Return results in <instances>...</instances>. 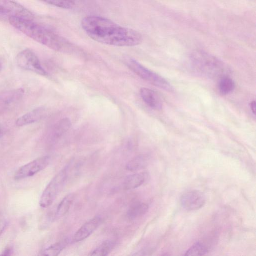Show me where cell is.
Masks as SVG:
<instances>
[{
    "label": "cell",
    "mask_w": 256,
    "mask_h": 256,
    "mask_svg": "<svg viewBox=\"0 0 256 256\" xmlns=\"http://www.w3.org/2000/svg\"><path fill=\"white\" fill-rule=\"evenodd\" d=\"M82 26L91 38L107 45L134 46L140 44L142 40L138 32L100 16L85 17L82 21Z\"/></svg>",
    "instance_id": "1"
},
{
    "label": "cell",
    "mask_w": 256,
    "mask_h": 256,
    "mask_svg": "<svg viewBox=\"0 0 256 256\" xmlns=\"http://www.w3.org/2000/svg\"><path fill=\"white\" fill-rule=\"evenodd\" d=\"M8 21L12 26L27 36L51 49L66 52L71 48L70 44L63 38L31 20L12 16Z\"/></svg>",
    "instance_id": "2"
},
{
    "label": "cell",
    "mask_w": 256,
    "mask_h": 256,
    "mask_svg": "<svg viewBox=\"0 0 256 256\" xmlns=\"http://www.w3.org/2000/svg\"><path fill=\"white\" fill-rule=\"evenodd\" d=\"M190 61L194 68L202 75L212 79L228 76L230 70L222 60L204 51L196 50L190 55Z\"/></svg>",
    "instance_id": "3"
},
{
    "label": "cell",
    "mask_w": 256,
    "mask_h": 256,
    "mask_svg": "<svg viewBox=\"0 0 256 256\" xmlns=\"http://www.w3.org/2000/svg\"><path fill=\"white\" fill-rule=\"evenodd\" d=\"M126 63L128 68L141 78L152 84L164 90L172 92L174 88L165 78L147 68L134 58L126 59Z\"/></svg>",
    "instance_id": "4"
},
{
    "label": "cell",
    "mask_w": 256,
    "mask_h": 256,
    "mask_svg": "<svg viewBox=\"0 0 256 256\" xmlns=\"http://www.w3.org/2000/svg\"><path fill=\"white\" fill-rule=\"evenodd\" d=\"M68 177V168L62 170L49 182L40 198V204L42 208L50 206L62 190Z\"/></svg>",
    "instance_id": "5"
},
{
    "label": "cell",
    "mask_w": 256,
    "mask_h": 256,
    "mask_svg": "<svg viewBox=\"0 0 256 256\" xmlns=\"http://www.w3.org/2000/svg\"><path fill=\"white\" fill-rule=\"evenodd\" d=\"M16 62L20 68L40 76H46L48 73L42 67L36 54L32 50H24L18 54Z\"/></svg>",
    "instance_id": "6"
},
{
    "label": "cell",
    "mask_w": 256,
    "mask_h": 256,
    "mask_svg": "<svg viewBox=\"0 0 256 256\" xmlns=\"http://www.w3.org/2000/svg\"><path fill=\"white\" fill-rule=\"evenodd\" d=\"M50 162V158L48 156L34 160L20 168L15 174L14 179L20 180L33 176L44 170Z\"/></svg>",
    "instance_id": "7"
},
{
    "label": "cell",
    "mask_w": 256,
    "mask_h": 256,
    "mask_svg": "<svg viewBox=\"0 0 256 256\" xmlns=\"http://www.w3.org/2000/svg\"><path fill=\"white\" fill-rule=\"evenodd\" d=\"M206 202L204 194L197 190H192L184 194L180 202L184 208L188 210H195L202 208Z\"/></svg>",
    "instance_id": "8"
},
{
    "label": "cell",
    "mask_w": 256,
    "mask_h": 256,
    "mask_svg": "<svg viewBox=\"0 0 256 256\" xmlns=\"http://www.w3.org/2000/svg\"><path fill=\"white\" fill-rule=\"evenodd\" d=\"M102 219L96 216L84 224L75 234L72 240L74 242H80L89 237L100 226Z\"/></svg>",
    "instance_id": "9"
},
{
    "label": "cell",
    "mask_w": 256,
    "mask_h": 256,
    "mask_svg": "<svg viewBox=\"0 0 256 256\" xmlns=\"http://www.w3.org/2000/svg\"><path fill=\"white\" fill-rule=\"evenodd\" d=\"M140 95L145 104L150 108L155 110L162 108V102L154 91L147 88H142L140 90Z\"/></svg>",
    "instance_id": "10"
},
{
    "label": "cell",
    "mask_w": 256,
    "mask_h": 256,
    "mask_svg": "<svg viewBox=\"0 0 256 256\" xmlns=\"http://www.w3.org/2000/svg\"><path fill=\"white\" fill-rule=\"evenodd\" d=\"M45 112V109L42 108L34 110L19 118L16 122V124L18 126H23L37 122L42 118Z\"/></svg>",
    "instance_id": "11"
},
{
    "label": "cell",
    "mask_w": 256,
    "mask_h": 256,
    "mask_svg": "<svg viewBox=\"0 0 256 256\" xmlns=\"http://www.w3.org/2000/svg\"><path fill=\"white\" fill-rule=\"evenodd\" d=\"M148 178V174L146 172H140L130 175L125 178L124 182V188L126 190L137 188L142 186Z\"/></svg>",
    "instance_id": "12"
},
{
    "label": "cell",
    "mask_w": 256,
    "mask_h": 256,
    "mask_svg": "<svg viewBox=\"0 0 256 256\" xmlns=\"http://www.w3.org/2000/svg\"><path fill=\"white\" fill-rule=\"evenodd\" d=\"M72 126V122L68 118H64L59 121L54 127L52 132V139L56 140L66 133Z\"/></svg>",
    "instance_id": "13"
},
{
    "label": "cell",
    "mask_w": 256,
    "mask_h": 256,
    "mask_svg": "<svg viewBox=\"0 0 256 256\" xmlns=\"http://www.w3.org/2000/svg\"><path fill=\"white\" fill-rule=\"evenodd\" d=\"M148 210V206L142 202L133 204L129 208L127 216L129 220H134L144 215Z\"/></svg>",
    "instance_id": "14"
},
{
    "label": "cell",
    "mask_w": 256,
    "mask_h": 256,
    "mask_svg": "<svg viewBox=\"0 0 256 256\" xmlns=\"http://www.w3.org/2000/svg\"><path fill=\"white\" fill-rule=\"evenodd\" d=\"M74 200L73 194H69L66 196L58 204L56 214V217L58 218L65 216L69 211Z\"/></svg>",
    "instance_id": "15"
},
{
    "label": "cell",
    "mask_w": 256,
    "mask_h": 256,
    "mask_svg": "<svg viewBox=\"0 0 256 256\" xmlns=\"http://www.w3.org/2000/svg\"><path fill=\"white\" fill-rule=\"evenodd\" d=\"M235 82L229 76H224L218 80V89L222 95L232 93L235 88Z\"/></svg>",
    "instance_id": "16"
},
{
    "label": "cell",
    "mask_w": 256,
    "mask_h": 256,
    "mask_svg": "<svg viewBox=\"0 0 256 256\" xmlns=\"http://www.w3.org/2000/svg\"><path fill=\"white\" fill-rule=\"evenodd\" d=\"M115 243L112 240L104 241L97 247L88 256H108L114 248Z\"/></svg>",
    "instance_id": "17"
},
{
    "label": "cell",
    "mask_w": 256,
    "mask_h": 256,
    "mask_svg": "<svg viewBox=\"0 0 256 256\" xmlns=\"http://www.w3.org/2000/svg\"><path fill=\"white\" fill-rule=\"evenodd\" d=\"M148 160L144 156H138L130 160L126 164V169L130 172L137 171L145 168Z\"/></svg>",
    "instance_id": "18"
},
{
    "label": "cell",
    "mask_w": 256,
    "mask_h": 256,
    "mask_svg": "<svg viewBox=\"0 0 256 256\" xmlns=\"http://www.w3.org/2000/svg\"><path fill=\"white\" fill-rule=\"evenodd\" d=\"M68 244L67 240L54 244L45 248L40 256H58Z\"/></svg>",
    "instance_id": "19"
},
{
    "label": "cell",
    "mask_w": 256,
    "mask_h": 256,
    "mask_svg": "<svg viewBox=\"0 0 256 256\" xmlns=\"http://www.w3.org/2000/svg\"><path fill=\"white\" fill-rule=\"evenodd\" d=\"M207 251V248L203 244L198 242L190 248L184 256H204Z\"/></svg>",
    "instance_id": "20"
},
{
    "label": "cell",
    "mask_w": 256,
    "mask_h": 256,
    "mask_svg": "<svg viewBox=\"0 0 256 256\" xmlns=\"http://www.w3.org/2000/svg\"><path fill=\"white\" fill-rule=\"evenodd\" d=\"M48 4L64 9H70L76 5L75 2L68 0H48L45 1Z\"/></svg>",
    "instance_id": "21"
},
{
    "label": "cell",
    "mask_w": 256,
    "mask_h": 256,
    "mask_svg": "<svg viewBox=\"0 0 256 256\" xmlns=\"http://www.w3.org/2000/svg\"><path fill=\"white\" fill-rule=\"evenodd\" d=\"M8 225V220L6 218L0 214V236H2Z\"/></svg>",
    "instance_id": "22"
},
{
    "label": "cell",
    "mask_w": 256,
    "mask_h": 256,
    "mask_svg": "<svg viewBox=\"0 0 256 256\" xmlns=\"http://www.w3.org/2000/svg\"><path fill=\"white\" fill-rule=\"evenodd\" d=\"M12 253V248L8 247L6 248L4 252L0 254V256H11Z\"/></svg>",
    "instance_id": "23"
},
{
    "label": "cell",
    "mask_w": 256,
    "mask_h": 256,
    "mask_svg": "<svg viewBox=\"0 0 256 256\" xmlns=\"http://www.w3.org/2000/svg\"><path fill=\"white\" fill-rule=\"evenodd\" d=\"M9 14L8 10L0 2V15H6Z\"/></svg>",
    "instance_id": "24"
},
{
    "label": "cell",
    "mask_w": 256,
    "mask_h": 256,
    "mask_svg": "<svg viewBox=\"0 0 256 256\" xmlns=\"http://www.w3.org/2000/svg\"><path fill=\"white\" fill-rule=\"evenodd\" d=\"M250 107L252 111L255 114L256 113V102L254 101L252 102L250 104Z\"/></svg>",
    "instance_id": "25"
},
{
    "label": "cell",
    "mask_w": 256,
    "mask_h": 256,
    "mask_svg": "<svg viewBox=\"0 0 256 256\" xmlns=\"http://www.w3.org/2000/svg\"><path fill=\"white\" fill-rule=\"evenodd\" d=\"M132 256H146V254L145 252L140 250L135 253Z\"/></svg>",
    "instance_id": "26"
},
{
    "label": "cell",
    "mask_w": 256,
    "mask_h": 256,
    "mask_svg": "<svg viewBox=\"0 0 256 256\" xmlns=\"http://www.w3.org/2000/svg\"><path fill=\"white\" fill-rule=\"evenodd\" d=\"M4 130L2 127L0 125V138H2V136L3 135Z\"/></svg>",
    "instance_id": "27"
},
{
    "label": "cell",
    "mask_w": 256,
    "mask_h": 256,
    "mask_svg": "<svg viewBox=\"0 0 256 256\" xmlns=\"http://www.w3.org/2000/svg\"><path fill=\"white\" fill-rule=\"evenodd\" d=\"M2 60L0 59V72L2 68Z\"/></svg>",
    "instance_id": "28"
},
{
    "label": "cell",
    "mask_w": 256,
    "mask_h": 256,
    "mask_svg": "<svg viewBox=\"0 0 256 256\" xmlns=\"http://www.w3.org/2000/svg\"><path fill=\"white\" fill-rule=\"evenodd\" d=\"M168 256V255H167V254H164V255H163V256Z\"/></svg>",
    "instance_id": "29"
}]
</instances>
